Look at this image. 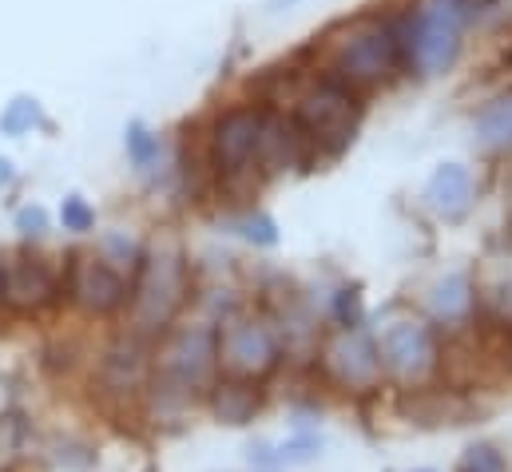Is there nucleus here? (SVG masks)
I'll use <instances>...</instances> for the list:
<instances>
[{"label": "nucleus", "instance_id": "nucleus-1", "mask_svg": "<svg viewBox=\"0 0 512 472\" xmlns=\"http://www.w3.org/2000/svg\"><path fill=\"white\" fill-rule=\"evenodd\" d=\"M187 294H191V274L183 250L175 242H155L151 250L139 254V266L131 274L128 330L155 346L175 326L179 310L187 306Z\"/></svg>", "mask_w": 512, "mask_h": 472}, {"label": "nucleus", "instance_id": "nucleus-2", "mask_svg": "<svg viewBox=\"0 0 512 472\" xmlns=\"http://www.w3.org/2000/svg\"><path fill=\"white\" fill-rule=\"evenodd\" d=\"M378 357H382V373L389 381H397L405 393L429 389L445 369L437 330L421 318H401L385 326V334L378 338Z\"/></svg>", "mask_w": 512, "mask_h": 472}, {"label": "nucleus", "instance_id": "nucleus-3", "mask_svg": "<svg viewBox=\"0 0 512 472\" xmlns=\"http://www.w3.org/2000/svg\"><path fill=\"white\" fill-rule=\"evenodd\" d=\"M465 16H469V0H417L409 16V36L401 44L421 76H437L457 60Z\"/></svg>", "mask_w": 512, "mask_h": 472}, {"label": "nucleus", "instance_id": "nucleus-4", "mask_svg": "<svg viewBox=\"0 0 512 472\" xmlns=\"http://www.w3.org/2000/svg\"><path fill=\"white\" fill-rule=\"evenodd\" d=\"M278 334L262 318H227L219 322V377L262 381L278 369Z\"/></svg>", "mask_w": 512, "mask_h": 472}, {"label": "nucleus", "instance_id": "nucleus-5", "mask_svg": "<svg viewBox=\"0 0 512 472\" xmlns=\"http://www.w3.org/2000/svg\"><path fill=\"white\" fill-rule=\"evenodd\" d=\"M64 298L88 318H112L128 310L131 278L108 266L100 254H76L64 270Z\"/></svg>", "mask_w": 512, "mask_h": 472}, {"label": "nucleus", "instance_id": "nucleus-6", "mask_svg": "<svg viewBox=\"0 0 512 472\" xmlns=\"http://www.w3.org/2000/svg\"><path fill=\"white\" fill-rule=\"evenodd\" d=\"M322 369L326 377L346 389V393H370L385 381L382 357H378V338H370L362 326H338L322 342Z\"/></svg>", "mask_w": 512, "mask_h": 472}, {"label": "nucleus", "instance_id": "nucleus-7", "mask_svg": "<svg viewBox=\"0 0 512 472\" xmlns=\"http://www.w3.org/2000/svg\"><path fill=\"white\" fill-rule=\"evenodd\" d=\"M151 350L155 346L143 342V338H135L131 330L124 338H116L104 350L96 373H92L96 393L104 401H116V405H139L143 393H147V385H151Z\"/></svg>", "mask_w": 512, "mask_h": 472}, {"label": "nucleus", "instance_id": "nucleus-8", "mask_svg": "<svg viewBox=\"0 0 512 472\" xmlns=\"http://www.w3.org/2000/svg\"><path fill=\"white\" fill-rule=\"evenodd\" d=\"M397 48L401 40L389 32V28H366L358 36H350L338 52H334V72H330V84L338 88H370V84H382L385 76L393 72L397 64Z\"/></svg>", "mask_w": 512, "mask_h": 472}, {"label": "nucleus", "instance_id": "nucleus-9", "mask_svg": "<svg viewBox=\"0 0 512 472\" xmlns=\"http://www.w3.org/2000/svg\"><path fill=\"white\" fill-rule=\"evenodd\" d=\"M64 298V274H56L44 258L16 254L0 262V306L12 314H40Z\"/></svg>", "mask_w": 512, "mask_h": 472}, {"label": "nucleus", "instance_id": "nucleus-10", "mask_svg": "<svg viewBox=\"0 0 512 472\" xmlns=\"http://www.w3.org/2000/svg\"><path fill=\"white\" fill-rule=\"evenodd\" d=\"M354 123H358V108H354V96L338 84H322L314 88L310 96H302V108H298V131L302 139L310 143H322L330 151L346 147L354 139Z\"/></svg>", "mask_w": 512, "mask_h": 472}, {"label": "nucleus", "instance_id": "nucleus-11", "mask_svg": "<svg viewBox=\"0 0 512 472\" xmlns=\"http://www.w3.org/2000/svg\"><path fill=\"white\" fill-rule=\"evenodd\" d=\"M262 123L255 108H231L227 116L215 123V163L219 171H243L258 151V139H262Z\"/></svg>", "mask_w": 512, "mask_h": 472}, {"label": "nucleus", "instance_id": "nucleus-12", "mask_svg": "<svg viewBox=\"0 0 512 472\" xmlns=\"http://www.w3.org/2000/svg\"><path fill=\"white\" fill-rule=\"evenodd\" d=\"M207 409L219 425H231V429H243L251 425L262 409V385L258 381H239V377H219L211 389H207Z\"/></svg>", "mask_w": 512, "mask_h": 472}, {"label": "nucleus", "instance_id": "nucleus-13", "mask_svg": "<svg viewBox=\"0 0 512 472\" xmlns=\"http://www.w3.org/2000/svg\"><path fill=\"white\" fill-rule=\"evenodd\" d=\"M425 203L441 219H461L473 203V175L461 163H441L425 183Z\"/></svg>", "mask_w": 512, "mask_h": 472}, {"label": "nucleus", "instance_id": "nucleus-14", "mask_svg": "<svg viewBox=\"0 0 512 472\" xmlns=\"http://www.w3.org/2000/svg\"><path fill=\"white\" fill-rule=\"evenodd\" d=\"M473 310H477V294H473L469 274H449L429 294V314L441 326H465L473 318Z\"/></svg>", "mask_w": 512, "mask_h": 472}, {"label": "nucleus", "instance_id": "nucleus-15", "mask_svg": "<svg viewBox=\"0 0 512 472\" xmlns=\"http://www.w3.org/2000/svg\"><path fill=\"white\" fill-rule=\"evenodd\" d=\"M477 131L489 147H505L512 143V100H497L477 116Z\"/></svg>", "mask_w": 512, "mask_h": 472}, {"label": "nucleus", "instance_id": "nucleus-16", "mask_svg": "<svg viewBox=\"0 0 512 472\" xmlns=\"http://www.w3.org/2000/svg\"><path fill=\"white\" fill-rule=\"evenodd\" d=\"M457 472H509V457L493 441H473L457 457Z\"/></svg>", "mask_w": 512, "mask_h": 472}, {"label": "nucleus", "instance_id": "nucleus-17", "mask_svg": "<svg viewBox=\"0 0 512 472\" xmlns=\"http://www.w3.org/2000/svg\"><path fill=\"white\" fill-rule=\"evenodd\" d=\"M60 223H64V231H72V235H88V231L96 227V211H92L80 195H72V199H64V207H60Z\"/></svg>", "mask_w": 512, "mask_h": 472}, {"label": "nucleus", "instance_id": "nucleus-18", "mask_svg": "<svg viewBox=\"0 0 512 472\" xmlns=\"http://www.w3.org/2000/svg\"><path fill=\"white\" fill-rule=\"evenodd\" d=\"M235 231L247 238V242H258V246H274L278 242V231H274V223L255 211V215H243V219H235Z\"/></svg>", "mask_w": 512, "mask_h": 472}, {"label": "nucleus", "instance_id": "nucleus-19", "mask_svg": "<svg viewBox=\"0 0 512 472\" xmlns=\"http://www.w3.org/2000/svg\"><path fill=\"white\" fill-rule=\"evenodd\" d=\"M32 123H40V108H36V100H16V104L0 116V127H4L8 135H24Z\"/></svg>", "mask_w": 512, "mask_h": 472}, {"label": "nucleus", "instance_id": "nucleus-20", "mask_svg": "<svg viewBox=\"0 0 512 472\" xmlns=\"http://www.w3.org/2000/svg\"><path fill=\"white\" fill-rule=\"evenodd\" d=\"M128 147H131V159H135V163L143 167V163L151 159V151L159 147V139H155V135H147V131H143L139 123H131V131H128Z\"/></svg>", "mask_w": 512, "mask_h": 472}, {"label": "nucleus", "instance_id": "nucleus-21", "mask_svg": "<svg viewBox=\"0 0 512 472\" xmlns=\"http://www.w3.org/2000/svg\"><path fill=\"white\" fill-rule=\"evenodd\" d=\"M334 314H338V326H358V314H362L358 290H342L338 302H334Z\"/></svg>", "mask_w": 512, "mask_h": 472}, {"label": "nucleus", "instance_id": "nucleus-22", "mask_svg": "<svg viewBox=\"0 0 512 472\" xmlns=\"http://www.w3.org/2000/svg\"><path fill=\"white\" fill-rule=\"evenodd\" d=\"M44 223H48V219H44V211H40V207H24V211L16 215V231H20L24 238L44 235Z\"/></svg>", "mask_w": 512, "mask_h": 472}, {"label": "nucleus", "instance_id": "nucleus-23", "mask_svg": "<svg viewBox=\"0 0 512 472\" xmlns=\"http://www.w3.org/2000/svg\"><path fill=\"white\" fill-rule=\"evenodd\" d=\"M505 369L512 373V330H509V338H505Z\"/></svg>", "mask_w": 512, "mask_h": 472}, {"label": "nucleus", "instance_id": "nucleus-24", "mask_svg": "<svg viewBox=\"0 0 512 472\" xmlns=\"http://www.w3.org/2000/svg\"><path fill=\"white\" fill-rule=\"evenodd\" d=\"M0 472H16V465L12 461H0Z\"/></svg>", "mask_w": 512, "mask_h": 472}, {"label": "nucleus", "instance_id": "nucleus-25", "mask_svg": "<svg viewBox=\"0 0 512 472\" xmlns=\"http://www.w3.org/2000/svg\"><path fill=\"white\" fill-rule=\"evenodd\" d=\"M417 472H433V469H417Z\"/></svg>", "mask_w": 512, "mask_h": 472}]
</instances>
